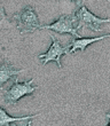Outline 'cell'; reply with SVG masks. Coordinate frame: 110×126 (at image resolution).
I'll use <instances>...</instances> for the list:
<instances>
[{
    "label": "cell",
    "mask_w": 110,
    "mask_h": 126,
    "mask_svg": "<svg viewBox=\"0 0 110 126\" xmlns=\"http://www.w3.org/2000/svg\"><path fill=\"white\" fill-rule=\"evenodd\" d=\"M34 83V78H31L30 80L22 81L21 83L18 78L15 79L14 84H12L7 90L3 91V100L7 104L15 106L22 97L27 95H31L34 91L38 90V87L32 85Z\"/></svg>",
    "instance_id": "cell-1"
},
{
    "label": "cell",
    "mask_w": 110,
    "mask_h": 126,
    "mask_svg": "<svg viewBox=\"0 0 110 126\" xmlns=\"http://www.w3.org/2000/svg\"><path fill=\"white\" fill-rule=\"evenodd\" d=\"M13 20L16 22V27L21 34L32 33L36 30H39L40 21L32 6H27L22 10L15 13L13 15Z\"/></svg>",
    "instance_id": "cell-2"
},
{
    "label": "cell",
    "mask_w": 110,
    "mask_h": 126,
    "mask_svg": "<svg viewBox=\"0 0 110 126\" xmlns=\"http://www.w3.org/2000/svg\"><path fill=\"white\" fill-rule=\"evenodd\" d=\"M75 18L77 21V30H80L81 28H90L91 31H94V32H100V25L103 23H109L110 18H101V17H97L96 15H94L92 12L87 9V7L81 3L79 6V8L75 12Z\"/></svg>",
    "instance_id": "cell-3"
},
{
    "label": "cell",
    "mask_w": 110,
    "mask_h": 126,
    "mask_svg": "<svg viewBox=\"0 0 110 126\" xmlns=\"http://www.w3.org/2000/svg\"><path fill=\"white\" fill-rule=\"evenodd\" d=\"M75 14L70 15H61L59 20H56L54 23L49 25H40L39 30H52L57 33H70L71 36L76 38H81L79 33L77 32V29L75 28Z\"/></svg>",
    "instance_id": "cell-4"
},
{
    "label": "cell",
    "mask_w": 110,
    "mask_h": 126,
    "mask_svg": "<svg viewBox=\"0 0 110 126\" xmlns=\"http://www.w3.org/2000/svg\"><path fill=\"white\" fill-rule=\"evenodd\" d=\"M49 37L52 38V45H50V47L48 48V50H47L46 53L44 54H39L38 55V59H40L41 60V64L43 65H46L48 62H56L57 66L59 68H62V63H61V57L63 56L64 54H68L69 53V49H68V47L65 46H62L60 44V41L56 39V37L53 36L52 33H49Z\"/></svg>",
    "instance_id": "cell-5"
},
{
    "label": "cell",
    "mask_w": 110,
    "mask_h": 126,
    "mask_svg": "<svg viewBox=\"0 0 110 126\" xmlns=\"http://www.w3.org/2000/svg\"><path fill=\"white\" fill-rule=\"evenodd\" d=\"M110 37V33H108V34H103L102 37H94V38H92V37H88V38H76V39H72L70 41V44L68 45V49H69V53L72 54V53H76V52H78V50H80V52H84V50L86 49L87 47L90 46L91 44L93 43H96V41H99V40H102L104 39V38H109Z\"/></svg>",
    "instance_id": "cell-6"
},
{
    "label": "cell",
    "mask_w": 110,
    "mask_h": 126,
    "mask_svg": "<svg viewBox=\"0 0 110 126\" xmlns=\"http://www.w3.org/2000/svg\"><path fill=\"white\" fill-rule=\"evenodd\" d=\"M23 71L24 69H20V70L14 69V65L9 61L3 60L0 63V87H2L10 78H13L14 76H18Z\"/></svg>",
    "instance_id": "cell-7"
},
{
    "label": "cell",
    "mask_w": 110,
    "mask_h": 126,
    "mask_svg": "<svg viewBox=\"0 0 110 126\" xmlns=\"http://www.w3.org/2000/svg\"><path fill=\"white\" fill-rule=\"evenodd\" d=\"M36 117H38V115H31V116H23V117H12L9 116L7 111L3 108L0 107V126H13L10 125L12 123L15 122H22V120H30V119H34Z\"/></svg>",
    "instance_id": "cell-8"
},
{
    "label": "cell",
    "mask_w": 110,
    "mask_h": 126,
    "mask_svg": "<svg viewBox=\"0 0 110 126\" xmlns=\"http://www.w3.org/2000/svg\"><path fill=\"white\" fill-rule=\"evenodd\" d=\"M14 27L13 22L7 17L2 3H0V30H9Z\"/></svg>",
    "instance_id": "cell-9"
},
{
    "label": "cell",
    "mask_w": 110,
    "mask_h": 126,
    "mask_svg": "<svg viewBox=\"0 0 110 126\" xmlns=\"http://www.w3.org/2000/svg\"><path fill=\"white\" fill-rule=\"evenodd\" d=\"M106 116H107V118H108V119H109V122H108V124H107V125H106V126H110V113H107Z\"/></svg>",
    "instance_id": "cell-10"
},
{
    "label": "cell",
    "mask_w": 110,
    "mask_h": 126,
    "mask_svg": "<svg viewBox=\"0 0 110 126\" xmlns=\"http://www.w3.org/2000/svg\"><path fill=\"white\" fill-rule=\"evenodd\" d=\"M31 125H32V120L30 119V120H29V124H28L27 126H31ZM13 126H16V125H13Z\"/></svg>",
    "instance_id": "cell-11"
},
{
    "label": "cell",
    "mask_w": 110,
    "mask_h": 126,
    "mask_svg": "<svg viewBox=\"0 0 110 126\" xmlns=\"http://www.w3.org/2000/svg\"><path fill=\"white\" fill-rule=\"evenodd\" d=\"M71 1H76V0H71Z\"/></svg>",
    "instance_id": "cell-12"
},
{
    "label": "cell",
    "mask_w": 110,
    "mask_h": 126,
    "mask_svg": "<svg viewBox=\"0 0 110 126\" xmlns=\"http://www.w3.org/2000/svg\"><path fill=\"white\" fill-rule=\"evenodd\" d=\"M56 1H60V0H56Z\"/></svg>",
    "instance_id": "cell-13"
}]
</instances>
